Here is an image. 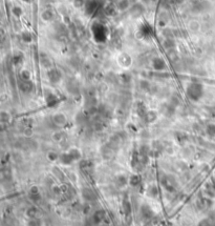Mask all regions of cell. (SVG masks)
I'll return each mask as SVG.
<instances>
[{"label":"cell","mask_w":215,"mask_h":226,"mask_svg":"<svg viewBox=\"0 0 215 226\" xmlns=\"http://www.w3.org/2000/svg\"><path fill=\"white\" fill-rule=\"evenodd\" d=\"M129 182L132 186L139 185L140 183H141V176H139V175H133V176L129 179Z\"/></svg>","instance_id":"cell-23"},{"label":"cell","mask_w":215,"mask_h":226,"mask_svg":"<svg viewBox=\"0 0 215 226\" xmlns=\"http://www.w3.org/2000/svg\"><path fill=\"white\" fill-rule=\"evenodd\" d=\"M13 14L15 15V16L20 17V16H21V14H22L21 8H19V7H15V8H13Z\"/></svg>","instance_id":"cell-35"},{"label":"cell","mask_w":215,"mask_h":226,"mask_svg":"<svg viewBox=\"0 0 215 226\" xmlns=\"http://www.w3.org/2000/svg\"><path fill=\"white\" fill-rule=\"evenodd\" d=\"M119 62L122 66L126 67V66H129L131 63V58L127 54H122V55L119 57Z\"/></svg>","instance_id":"cell-15"},{"label":"cell","mask_w":215,"mask_h":226,"mask_svg":"<svg viewBox=\"0 0 215 226\" xmlns=\"http://www.w3.org/2000/svg\"><path fill=\"white\" fill-rule=\"evenodd\" d=\"M174 110H175V106L172 104H165L161 108V113L166 117L172 116L173 114H174Z\"/></svg>","instance_id":"cell-10"},{"label":"cell","mask_w":215,"mask_h":226,"mask_svg":"<svg viewBox=\"0 0 215 226\" xmlns=\"http://www.w3.org/2000/svg\"><path fill=\"white\" fill-rule=\"evenodd\" d=\"M127 182H128V180L124 175H119L118 178H116V184L119 186H121V187H123V186L126 185Z\"/></svg>","instance_id":"cell-21"},{"label":"cell","mask_w":215,"mask_h":226,"mask_svg":"<svg viewBox=\"0 0 215 226\" xmlns=\"http://www.w3.org/2000/svg\"><path fill=\"white\" fill-rule=\"evenodd\" d=\"M47 78H49L50 83L57 84L61 81L62 74H61V72L59 70H57V68H52V70H49L47 72Z\"/></svg>","instance_id":"cell-4"},{"label":"cell","mask_w":215,"mask_h":226,"mask_svg":"<svg viewBox=\"0 0 215 226\" xmlns=\"http://www.w3.org/2000/svg\"><path fill=\"white\" fill-rule=\"evenodd\" d=\"M28 226H41V222L37 218L31 219L28 223Z\"/></svg>","instance_id":"cell-31"},{"label":"cell","mask_w":215,"mask_h":226,"mask_svg":"<svg viewBox=\"0 0 215 226\" xmlns=\"http://www.w3.org/2000/svg\"><path fill=\"white\" fill-rule=\"evenodd\" d=\"M141 215H142V218H144L145 220H148L153 216V213H152L151 208L148 205H143L141 208Z\"/></svg>","instance_id":"cell-14"},{"label":"cell","mask_w":215,"mask_h":226,"mask_svg":"<svg viewBox=\"0 0 215 226\" xmlns=\"http://www.w3.org/2000/svg\"><path fill=\"white\" fill-rule=\"evenodd\" d=\"M45 102L49 107H55L59 103V98L52 92L45 93Z\"/></svg>","instance_id":"cell-7"},{"label":"cell","mask_w":215,"mask_h":226,"mask_svg":"<svg viewBox=\"0 0 215 226\" xmlns=\"http://www.w3.org/2000/svg\"><path fill=\"white\" fill-rule=\"evenodd\" d=\"M139 35H141V37L143 39H149L152 37L153 35V30H152V26L149 24V23L145 22L140 26L139 30Z\"/></svg>","instance_id":"cell-3"},{"label":"cell","mask_w":215,"mask_h":226,"mask_svg":"<svg viewBox=\"0 0 215 226\" xmlns=\"http://www.w3.org/2000/svg\"><path fill=\"white\" fill-rule=\"evenodd\" d=\"M38 212H39V210H38L37 207L32 206V207H29V208H28V210H26V216H28L29 219H34V218L37 217Z\"/></svg>","instance_id":"cell-18"},{"label":"cell","mask_w":215,"mask_h":226,"mask_svg":"<svg viewBox=\"0 0 215 226\" xmlns=\"http://www.w3.org/2000/svg\"><path fill=\"white\" fill-rule=\"evenodd\" d=\"M53 120H54V122L59 126L65 125V123H66V117H65V115H63L62 113L55 114L53 117Z\"/></svg>","instance_id":"cell-12"},{"label":"cell","mask_w":215,"mask_h":226,"mask_svg":"<svg viewBox=\"0 0 215 226\" xmlns=\"http://www.w3.org/2000/svg\"><path fill=\"white\" fill-rule=\"evenodd\" d=\"M187 97L193 102H197L204 96V85L199 82H191L186 89Z\"/></svg>","instance_id":"cell-1"},{"label":"cell","mask_w":215,"mask_h":226,"mask_svg":"<svg viewBox=\"0 0 215 226\" xmlns=\"http://www.w3.org/2000/svg\"><path fill=\"white\" fill-rule=\"evenodd\" d=\"M13 60H14L15 64H19V63H21L23 61V54L20 53V52L15 53V55L13 57Z\"/></svg>","instance_id":"cell-25"},{"label":"cell","mask_w":215,"mask_h":226,"mask_svg":"<svg viewBox=\"0 0 215 226\" xmlns=\"http://www.w3.org/2000/svg\"><path fill=\"white\" fill-rule=\"evenodd\" d=\"M131 15H132L133 17H138L140 16V15H142L143 14V12H144V8L142 7L141 4H136L134 7H132V8H131Z\"/></svg>","instance_id":"cell-16"},{"label":"cell","mask_w":215,"mask_h":226,"mask_svg":"<svg viewBox=\"0 0 215 226\" xmlns=\"http://www.w3.org/2000/svg\"><path fill=\"white\" fill-rule=\"evenodd\" d=\"M123 210H124V213H125V215H126V217H129L130 213H131V210H132V208H131L130 202L128 200H126V199H125V200L123 201Z\"/></svg>","instance_id":"cell-19"},{"label":"cell","mask_w":215,"mask_h":226,"mask_svg":"<svg viewBox=\"0 0 215 226\" xmlns=\"http://www.w3.org/2000/svg\"><path fill=\"white\" fill-rule=\"evenodd\" d=\"M1 122L2 123H7L10 121V115H8V113H5V111H2L1 113Z\"/></svg>","instance_id":"cell-33"},{"label":"cell","mask_w":215,"mask_h":226,"mask_svg":"<svg viewBox=\"0 0 215 226\" xmlns=\"http://www.w3.org/2000/svg\"><path fill=\"white\" fill-rule=\"evenodd\" d=\"M198 226H210V223H209L207 219H204L198 223Z\"/></svg>","instance_id":"cell-36"},{"label":"cell","mask_w":215,"mask_h":226,"mask_svg":"<svg viewBox=\"0 0 215 226\" xmlns=\"http://www.w3.org/2000/svg\"><path fill=\"white\" fill-rule=\"evenodd\" d=\"M207 132L211 136H215V125L210 124L207 126Z\"/></svg>","instance_id":"cell-34"},{"label":"cell","mask_w":215,"mask_h":226,"mask_svg":"<svg viewBox=\"0 0 215 226\" xmlns=\"http://www.w3.org/2000/svg\"><path fill=\"white\" fill-rule=\"evenodd\" d=\"M91 33L92 37L97 42L99 43H103L107 39V29L105 25H103L100 22H95L91 25Z\"/></svg>","instance_id":"cell-2"},{"label":"cell","mask_w":215,"mask_h":226,"mask_svg":"<svg viewBox=\"0 0 215 226\" xmlns=\"http://www.w3.org/2000/svg\"><path fill=\"white\" fill-rule=\"evenodd\" d=\"M152 67H153V70L157 71V72H162L164 70H166L167 64L163 58H161V57H155V58H153V60H152Z\"/></svg>","instance_id":"cell-5"},{"label":"cell","mask_w":215,"mask_h":226,"mask_svg":"<svg viewBox=\"0 0 215 226\" xmlns=\"http://www.w3.org/2000/svg\"><path fill=\"white\" fill-rule=\"evenodd\" d=\"M53 139L55 141H60L62 139V135L59 134V132H57V134H55L53 136Z\"/></svg>","instance_id":"cell-39"},{"label":"cell","mask_w":215,"mask_h":226,"mask_svg":"<svg viewBox=\"0 0 215 226\" xmlns=\"http://www.w3.org/2000/svg\"><path fill=\"white\" fill-rule=\"evenodd\" d=\"M59 161L64 165H69L73 163V162H74V159L71 157L69 153H64L59 157Z\"/></svg>","instance_id":"cell-11"},{"label":"cell","mask_w":215,"mask_h":226,"mask_svg":"<svg viewBox=\"0 0 215 226\" xmlns=\"http://www.w3.org/2000/svg\"><path fill=\"white\" fill-rule=\"evenodd\" d=\"M82 195H83V198L85 199V200L87 201H95L97 200V196L95 195V192L91 191L90 188H84L82 191Z\"/></svg>","instance_id":"cell-13"},{"label":"cell","mask_w":215,"mask_h":226,"mask_svg":"<svg viewBox=\"0 0 215 226\" xmlns=\"http://www.w3.org/2000/svg\"><path fill=\"white\" fill-rule=\"evenodd\" d=\"M23 1H25V2H31L32 0H23Z\"/></svg>","instance_id":"cell-40"},{"label":"cell","mask_w":215,"mask_h":226,"mask_svg":"<svg viewBox=\"0 0 215 226\" xmlns=\"http://www.w3.org/2000/svg\"><path fill=\"white\" fill-rule=\"evenodd\" d=\"M147 194L150 196V197H156L157 194H159V191H157V188L155 187V186L152 185V186H149Z\"/></svg>","instance_id":"cell-28"},{"label":"cell","mask_w":215,"mask_h":226,"mask_svg":"<svg viewBox=\"0 0 215 226\" xmlns=\"http://www.w3.org/2000/svg\"><path fill=\"white\" fill-rule=\"evenodd\" d=\"M20 78L21 80H31V73L28 70H23L20 73Z\"/></svg>","instance_id":"cell-29"},{"label":"cell","mask_w":215,"mask_h":226,"mask_svg":"<svg viewBox=\"0 0 215 226\" xmlns=\"http://www.w3.org/2000/svg\"><path fill=\"white\" fill-rule=\"evenodd\" d=\"M68 153H69L71 155V157L74 159V161L79 160V159L81 158V153H80V150L77 149V148H71V149H69V152Z\"/></svg>","instance_id":"cell-24"},{"label":"cell","mask_w":215,"mask_h":226,"mask_svg":"<svg viewBox=\"0 0 215 226\" xmlns=\"http://www.w3.org/2000/svg\"><path fill=\"white\" fill-rule=\"evenodd\" d=\"M49 159L50 161H56V160H59V156L58 153H55V152H50V153H49Z\"/></svg>","instance_id":"cell-32"},{"label":"cell","mask_w":215,"mask_h":226,"mask_svg":"<svg viewBox=\"0 0 215 226\" xmlns=\"http://www.w3.org/2000/svg\"><path fill=\"white\" fill-rule=\"evenodd\" d=\"M98 2L95 0H88L86 1L85 7H84V12L87 16H91L95 11L98 10Z\"/></svg>","instance_id":"cell-6"},{"label":"cell","mask_w":215,"mask_h":226,"mask_svg":"<svg viewBox=\"0 0 215 226\" xmlns=\"http://www.w3.org/2000/svg\"><path fill=\"white\" fill-rule=\"evenodd\" d=\"M86 3V0H74V5L77 8H84Z\"/></svg>","instance_id":"cell-30"},{"label":"cell","mask_w":215,"mask_h":226,"mask_svg":"<svg viewBox=\"0 0 215 226\" xmlns=\"http://www.w3.org/2000/svg\"><path fill=\"white\" fill-rule=\"evenodd\" d=\"M175 139L177 140V142L180 144H184L188 139V136L185 135L184 132H177L175 134Z\"/></svg>","instance_id":"cell-20"},{"label":"cell","mask_w":215,"mask_h":226,"mask_svg":"<svg viewBox=\"0 0 215 226\" xmlns=\"http://www.w3.org/2000/svg\"><path fill=\"white\" fill-rule=\"evenodd\" d=\"M41 17H42V19L43 20H45V21H49V20H52L53 19V13L50 11L49 10H46V11H44L42 15H41Z\"/></svg>","instance_id":"cell-26"},{"label":"cell","mask_w":215,"mask_h":226,"mask_svg":"<svg viewBox=\"0 0 215 226\" xmlns=\"http://www.w3.org/2000/svg\"><path fill=\"white\" fill-rule=\"evenodd\" d=\"M38 194H40V192H39V188L37 186H33L31 188V195H38Z\"/></svg>","instance_id":"cell-37"},{"label":"cell","mask_w":215,"mask_h":226,"mask_svg":"<svg viewBox=\"0 0 215 226\" xmlns=\"http://www.w3.org/2000/svg\"><path fill=\"white\" fill-rule=\"evenodd\" d=\"M144 119H145L148 123L154 122L155 120L157 119V113H155L154 110H151V111L149 110V111H147V114H146V116H145Z\"/></svg>","instance_id":"cell-17"},{"label":"cell","mask_w":215,"mask_h":226,"mask_svg":"<svg viewBox=\"0 0 215 226\" xmlns=\"http://www.w3.org/2000/svg\"><path fill=\"white\" fill-rule=\"evenodd\" d=\"M53 192L55 195H59L61 192V187H59V186H53Z\"/></svg>","instance_id":"cell-38"},{"label":"cell","mask_w":215,"mask_h":226,"mask_svg":"<svg viewBox=\"0 0 215 226\" xmlns=\"http://www.w3.org/2000/svg\"><path fill=\"white\" fill-rule=\"evenodd\" d=\"M19 89L21 92L28 94V93H31L34 89V84H33L31 80H21L19 82Z\"/></svg>","instance_id":"cell-8"},{"label":"cell","mask_w":215,"mask_h":226,"mask_svg":"<svg viewBox=\"0 0 215 226\" xmlns=\"http://www.w3.org/2000/svg\"><path fill=\"white\" fill-rule=\"evenodd\" d=\"M105 217H106L105 210L99 209L97 210V212H95V213L92 215V222H94L95 224H99V223H101L105 219Z\"/></svg>","instance_id":"cell-9"},{"label":"cell","mask_w":215,"mask_h":226,"mask_svg":"<svg viewBox=\"0 0 215 226\" xmlns=\"http://www.w3.org/2000/svg\"><path fill=\"white\" fill-rule=\"evenodd\" d=\"M21 39H22V41L25 42V43H31L33 41V35L28 32H23L21 34Z\"/></svg>","instance_id":"cell-22"},{"label":"cell","mask_w":215,"mask_h":226,"mask_svg":"<svg viewBox=\"0 0 215 226\" xmlns=\"http://www.w3.org/2000/svg\"><path fill=\"white\" fill-rule=\"evenodd\" d=\"M128 5H129L128 0H121V1H119V3H118V8L120 11H124L128 8Z\"/></svg>","instance_id":"cell-27"}]
</instances>
